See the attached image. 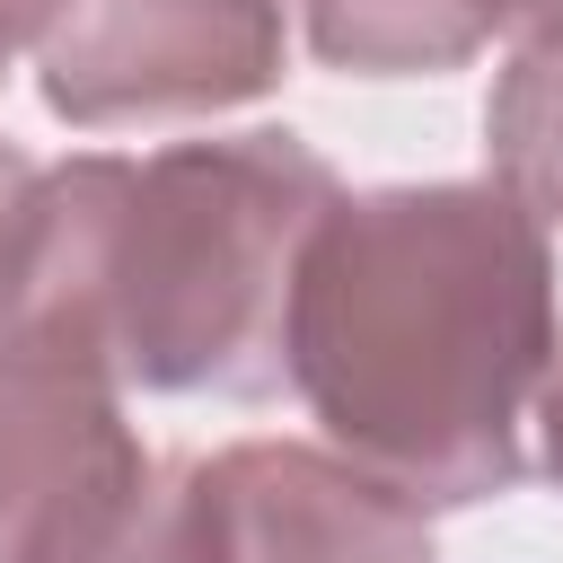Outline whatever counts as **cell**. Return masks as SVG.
<instances>
[{
	"mask_svg": "<svg viewBox=\"0 0 563 563\" xmlns=\"http://www.w3.org/2000/svg\"><path fill=\"white\" fill-rule=\"evenodd\" d=\"M554 317L545 220L501 185L334 194L290 290V387L352 466L457 510L519 475Z\"/></svg>",
	"mask_w": 563,
	"mask_h": 563,
	"instance_id": "obj_1",
	"label": "cell"
},
{
	"mask_svg": "<svg viewBox=\"0 0 563 563\" xmlns=\"http://www.w3.org/2000/svg\"><path fill=\"white\" fill-rule=\"evenodd\" d=\"M334 194V167L290 132L35 167L9 317L79 334L150 396H273L299 255Z\"/></svg>",
	"mask_w": 563,
	"mask_h": 563,
	"instance_id": "obj_2",
	"label": "cell"
},
{
	"mask_svg": "<svg viewBox=\"0 0 563 563\" xmlns=\"http://www.w3.org/2000/svg\"><path fill=\"white\" fill-rule=\"evenodd\" d=\"M141 475L123 378L79 334L0 317V563H70Z\"/></svg>",
	"mask_w": 563,
	"mask_h": 563,
	"instance_id": "obj_3",
	"label": "cell"
},
{
	"mask_svg": "<svg viewBox=\"0 0 563 563\" xmlns=\"http://www.w3.org/2000/svg\"><path fill=\"white\" fill-rule=\"evenodd\" d=\"M35 70L70 123L220 114L282 79V0H44Z\"/></svg>",
	"mask_w": 563,
	"mask_h": 563,
	"instance_id": "obj_4",
	"label": "cell"
},
{
	"mask_svg": "<svg viewBox=\"0 0 563 563\" xmlns=\"http://www.w3.org/2000/svg\"><path fill=\"white\" fill-rule=\"evenodd\" d=\"M229 563H440L422 501L308 440H246L211 457Z\"/></svg>",
	"mask_w": 563,
	"mask_h": 563,
	"instance_id": "obj_5",
	"label": "cell"
},
{
	"mask_svg": "<svg viewBox=\"0 0 563 563\" xmlns=\"http://www.w3.org/2000/svg\"><path fill=\"white\" fill-rule=\"evenodd\" d=\"M299 18H308L317 62L369 70V79L457 70L493 35V9L484 0H299Z\"/></svg>",
	"mask_w": 563,
	"mask_h": 563,
	"instance_id": "obj_6",
	"label": "cell"
},
{
	"mask_svg": "<svg viewBox=\"0 0 563 563\" xmlns=\"http://www.w3.org/2000/svg\"><path fill=\"white\" fill-rule=\"evenodd\" d=\"M493 185L528 220H563V35H528L484 106Z\"/></svg>",
	"mask_w": 563,
	"mask_h": 563,
	"instance_id": "obj_7",
	"label": "cell"
},
{
	"mask_svg": "<svg viewBox=\"0 0 563 563\" xmlns=\"http://www.w3.org/2000/svg\"><path fill=\"white\" fill-rule=\"evenodd\" d=\"M70 563H229L220 501H211V457L150 466V475L132 484V501H123Z\"/></svg>",
	"mask_w": 563,
	"mask_h": 563,
	"instance_id": "obj_8",
	"label": "cell"
},
{
	"mask_svg": "<svg viewBox=\"0 0 563 563\" xmlns=\"http://www.w3.org/2000/svg\"><path fill=\"white\" fill-rule=\"evenodd\" d=\"M528 422H537L545 475L563 484V317H554V352H545V378H537V405H528Z\"/></svg>",
	"mask_w": 563,
	"mask_h": 563,
	"instance_id": "obj_9",
	"label": "cell"
},
{
	"mask_svg": "<svg viewBox=\"0 0 563 563\" xmlns=\"http://www.w3.org/2000/svg\"><path fill=\"white\" fill-rule=\"evenodd\" d=\"M26 194H35V167L18 150H0V317H9V264H18V220H26Z\"/></svg>",
	"mask_w": 563,
	"mask_h": 563,
	"instance_id": "obj_10",
	"label": "cell"
},
{
	"mask_svg": "<svg viewBox=\"0 0 563 563\" xmlns=\"http://www.w3.org/2000/svg\"><path fill=\"white\" fill-rule=\"evenodd\" d=\"M493 26H528V35H563V0H484Z\"/></svg>",
	"mask_w": 563,
	"mask_h": 563,
	"instance_id": "obj_11",
	"label": "cell"
},
{
	"mask_svg": "<svg viewBox=\"0 0 563 563\" xmlns=\"http://www.w3.org/2000/svg\"><path fill=\"white\" fill-rule=\"evenodd\" d=\"M35 9H44V0H0V70H9V53L35 35Z\"/></svg>",
	"mask_w": 563,
	"mask_h": 563,
	"instance_id": "obj_12",
	"label": "cell"
}]
</instances>
